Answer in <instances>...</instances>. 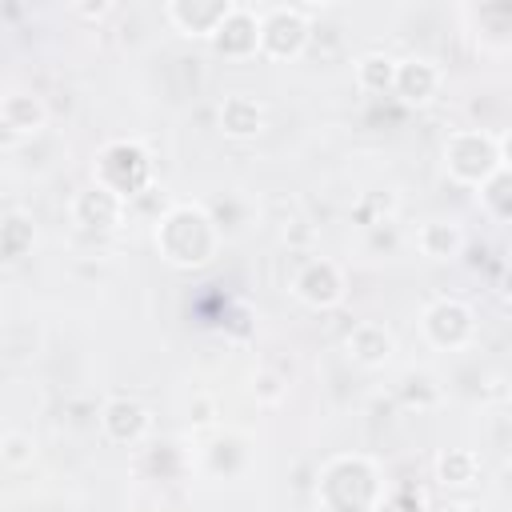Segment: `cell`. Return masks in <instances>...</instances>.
<instances>
[{"instance_id":"obj_1","label":"cell","mask_w":512,"mask_h":512,"mask_svg":"<svg viewBox=\"0 0 512 512\" xmlns=\"http://www.w3.org/2000/svg\"><path fill=\"white\" fill-rule=\"evenodd\" d=\"M220 228L212 220V212L196 200H180V204H168L160 216H156V228H152V244L160 252L164 264L180 268V272H196V268H208L220 252Z\"/></svg>"},{"instance_id":"obj_2","label":"cell","mask_w":512,"mask_h":512,"mask_svg":"<svg viewBox=\"0 0 512 512\" xmlns=\"http://www.w3.org/2000/svg\"><path fill=\"white\" fill-rule=\"evenodd\" d=\"M384 472L364 452L328 456L316 472V508L320 512H372L384 496Z\"/></svg>"},{"instance_id":"obj_3","label":"cell","mask_w":512,"mask_h":512,"mask_svg":"<svg viewBox=\"0 0 512 512\" xmlns=\"http://www.w3.org/2000/svg\"><path fill=\"white\" fill-rule=\"evenodd\" d=\"M500 168H508L504 136L484 132V128H460V132H452L444 140V172H448V180H456L464 188H480Z\"/></svg>"},{"instance_id":"obj_4","label":"cell","mask_w":512,"mask_h":512,"mask_svg":"<svg viewBox=\"0 0 512 512\" xmlns=\"http://www.w3.org/2000/svg\"><path fill=\"white\" fill-rule=\"evenodd\" d=\"M92 184L108 188L124 204L144 196L152 184V152L140 140H108L92 156Z\"/></svg>"},{"instance_id":"obj_5","label":"cell","mask_w":512,"mask_h":512,"mask_svg":"<svg viewBox=\"0 0 512 512\" xmlns=\"http://www.w3.org/2000/svg\"><path fill=\"white\" fill-rule=\"evenodd\" d=\"M312 40V20L308 8L300 4H272L260 12V56L276 64H292L308 52Z\"/></svg>"},{"instance_id":"obj_6","label":"cell","mask_w":512,"mask_h":512,"mask_svg":"<svg viewBox=\"0 0 512 512\" xmlns=\"http://www.w3.org/2000/svg\"><path fill=\"white\" fill-rule=\"evenodd\" d=\"M420 328H424V340L440 352H460L472 344L476 336V312L456 300V296H440L432 300L424 312H420Z\"/></svg>"},{"instance_id":"obj_7","label":"cell","mask_w":512,"mask_h":512,"mask_svg":"<svg viewBox=\"0 0 512 512\" xmlns=\"http://www.w3.org/2000/svg\"><path fill=\"white\" fill-rule=\"evenodd\" d=\"M292 296H296L304 308H312V312L340 308L344 296H348V276H344V268H340L336 260L312 256V260H304V264L296 268V276H292Z\"/></svg>"},{"instance_id":"obj_8","label":"cell","mask_w":512,"mask_h":512,"mask_svg":"<svg viewBox=\"0 0 512 512\" xmlns=\"http://www.w3.org/2000/svg\"><path fill=\"white\" fill-rule=\"evenodd\" d=\"M100 432H104V440H112V444H120V448H136L148 432H152V412H148V404L144 400H136V396H108L104 404H100Z\"/></svg>"},{"instance_id":"obj_9","label":"cell","mask_w":512,"mask_h":512,"mask_svg":"<svg viewBox=\"0 0 512 512\" xmlns=\"http://www.w3.org/2000/svg\"><path fill=\"white\" fill-rule=\"evenodd\" d=\"M212 52L224 60H248L260 52V12L248 4H232V12L212 32Z\"/></svg>"},{"instance_id":"obj_10","label":"cell","mask_w":512,"mask_h":512,"mask_svg":"<svg viewBox=\"0 0 512 512\" xmlns=\"http://www.w3.org/2000/svg\"><path fill=\"white\" fill-rule=\"evenodd\" d=\"M440 84H444V72L436 60L428 56H404L396 60V76H392V96L408 108H424L440 96Z\"/></svg>"},{"instance_id":"obj_11","label":"cell","mask_w":512,"mask_h":512,"mask_svg":"<svg viewBox=\"0 0 512 512\" xmlns=\"http://www.w3.org/2000/svg\"><path fill=\"white\" fill-rule=\"evenodd\" d=\"M124 208H128V204H124L120 196H112L108 188L84 184V188L72 196L68 216H72V224L84 228V232H116L120 220H124Z\"/></svg>"},{"instance_id":"obj_12","label":"cell","mask_w":512,"mask_h":512,"mask_svg":"<svg viewBox=\"0 0 512 512\" xmlns=\"http://www.w3.org/2000/svg\"><path fill=\"white\" fill-rule=\"evenodd\" d=\"M232 4L236 0H168L164 20L188 40H212V32L232 12Z\"/></svg>"},{"instance_id":"obj_13","label":"cell","mask_w":512,"mask_h":512,"mask_svg":"<svg viewBox=\"0 0 512 512\" xmlns=\"http://www.w3.org/2000/svg\"><path fill=\"white\" fill-rule=\"evenodd\" d=\"M344 352L360 368H384L396 356V336H392V328H384L376 320H360L344 336Z\"/></svg>"},{"instance_id":"obj_14","label":"cell","mask_w":512,"mask_h":512,"mask_svg":"<svg viewBox=\"0 0 512 512\" xmlns=\"http://www.w3.org/2000/svg\"><path fill=\"white\" fill-rule=\"evenodd\" d=\"M264 120H268L264 104L256 96H248V92H232L216 108V124H220V132L228 140H256L264 132Z\"/></svg>"},{"instance_id":"obj_15","label":"cell","mask_w":512,"mask_h":512,"mask_svg":"<svg viewBox=\"0 0 512 512\" xmlns=\"http://www.w3.org/2000/svg\"><path fill=\"white\" fill-rule=\"evenodd\" d=\"M48 124V104L36 96V92H24V88H12L0 96V128L12 132V136H36L44 132Z\"/></svg>"},{"instance_id":"obj_16","label":"cell","mask_w":512,"mask_h":512,"mask_svg":"<svg viewBox=\"0 0 512 512\" xmlns=\"http://www.w3.org/2000/svg\"><path fill=\"white\" fill-rule=\"evenodd\" d=\"M252 460V448H248V436L244 432H216L208 444H204V468L216 476V480H232L248 468Z\"/></svg>"},{"instance_id":"obj_17","label":"cell","mask_w":512,"mask_h":512,"mask_svg":"<svg viewBox=\"0 0 512 512\" xmlns=\"http://www.w3.org/2000/svg\"><path fill=\"white\" fill-rule=\"evenodd\" d=\"M464 228L456 224V220H444V216H436V220H424L420 224V232H416V248H420V256H428V260H456L460 252H464Z\"/></svg>"},{"instance_id":"obj_18","label":"cell","mask_w":512,"mask_h":512,"mask_svg":"<svg viewBox=\"0 0 512 512\" xmlns=\"http://www.w3.org/2000/svg\"><path fill=\"white\" fill-rule=\"evenodd\" d=\"M36 248V220L28 212L0 216V264H20Z\"/></svg>"},{"instance_id":"obj_19","label":"cell","mask_w":512,"mask_h":512,"mask_svg":"<svg viewBox=\"0 0 512 512\" xmlns=\"http://www.w3.org/2000/svg\"><path fill=\"white\" fill-rule=\"evenodd\" d=\"M432 468L440 488H472L480 480V456L472 448H444Z\"/></svg>"},{"instance_id":"obj_20","label":"cell","mask_w":512,"mask_h":512,"mask_svg":"<svg viewBox=\"0 0 512 512\" xmlns=\"http://www.w3.org/2000/svg\"><path fill=\"white\" fill-rule=\"evenodd\" d=\"M352 76H356V88H360V92L384 96V92H392L396 56H388V52H360V56L352 60Z\"/></svg>"},{"instance_id":"obj_21","label":"cell","mask_w":512,"mask_h":512,"mask_svg":"<svg viewBox=\"0 0 512 512\" xmlns=\"http://www.w3.org/2000/svg\"><path fill=\"white\" fill-rule=\"evenodd\" d=\"M476 196H480V208H484L492 220H500V224H504V220L512 216V172H508V168H500L488 184H480V188H476Z\"/></svg>"},{"instance_id":"obj_22","label":"cell","mask_w":512,"mask_h":512,"mask_svg":"<svg viewBox=\"0 0 512 512\" xmlns=\"http://www.w3.org/2000/svg\"><path fill=\"white\" fill-rule=\"evenodd\" d=\"M36 460V436L32 432H4L0 436V468H28Z\"/></svg>"},{"instance_id":"obj_23","label":"cell","mask_w":512,"mask_h":512,"mask_svg":"<svg viewBox=\"0 0 512 512\" xmlns=\"http://www.w3.org/2000/svg\"><path fill=\"white\" fill-rule=\"evenodd\" d=\"M372 512H428V504L416 488H384V496Z\"/></svg>"},{"instance_id":"obj_24","label":"cell","mask_w":512,"mask_h":512,"mask_svg":"<svg viewBox=\"0 0 512 512\" xmlns=\"http://www.w3.org/2000/svg\"><path fill=\"white\" fill-rule=\"evenodd\" d=\"M252 392H256V400H264V404H276V400L288 392V384H284L280 376H272V372H256V380H252Z\"/></svg>"},{"instance_id":"obj_25","label":"cell","mask_w":512,"mask_h":512,"mask_svg":"<svg viewBox=\"0 0 512 512\" xmlns=\"http://www.w3.org/2000/svg\"><path fill=\"white\" fill-rule=\"evenodd\" d=\"M116 12V4L112 0H80V4H72V16H80V20H92V24H100V20H108Z\"/></svg>"}]
</instances>
